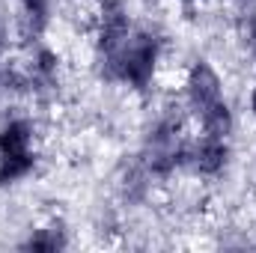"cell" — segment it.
Here are the masks:
<instances>
[{"label": "cell", "instance_id": "cell-8", "mask_svg": "<svg viewBox=\"0 0 256 253\" xmlns=\"http://www.w3.org/2000/svg\"><path fill=\"white\" fill-rule=\"evenodd\" d=\"M63 236H60V230H39L30 242H27V248H33V250H57V248H63Z\"/></svg>", "mask_w": 256, "mask_h": 253}, {"label": "cell", "instance_id": "cell-2", "mask_svg": "<svg viewBox=\"0 0 256 253\" xmlns=\"http://www.w3.org/2000/svg\"><path fill=\"white\" fill-rule=\"evenodd\" d=\"M185 92H188V104L194 108V114L224 102V90H220V78L218 72L208 63H196L188 72V84H185Z\"/></svg>", "mask_w": 256, "mask_h": 253}, {"label": "cell", "instance_id": "cell-9", "mask_svg": "<svg viewBox=\"0 0 256 253\" xmlns=\"http://www.w3.org/2000/svg\"><path fill=\"white\" fill-rule=\"evenodd\" d=\"M250 110L256 114V86H254V92H250Z\"/></svg>", "mask_w": 256, "mask_h": 253}, {"label": "cell", "instance_id": "cell-7", "mask_svg": "<svg viewBox=\"0 0 256 253\" xmlns=\"http://www.w3.org/2000/svg\"><path fill=\"white\" fill-rule=\"evenodd\" d=\"M21 9H24L27 30L39 33L42 24H45V15H48V0H21Z\"/></svg>", "mask_w": 256, "mask_h": 253}, {"label": "cell", "instance_id": "cell-3", "mask_svg": "<svg viewBox=\"0 0 256 253\" xmlns=\"http://www.w3.org/2000/svg\"><path fill=\"white\" fill-rule=\"evenodd\" d=\"M182 164H191L202 176H214L226 164V143L220 137L202 134L196 143H185V161Z\"/></svg>", "mask_w": 256, "mask_h": 253}, {"label": "cell", "instance_id": "cell-6", "mask_svg": "<svg viewBox=\"0 0 256 253\" xmlns=\"http://www.w3.org/2000/svg\"><path fill=\"white\" fill-rule=\"evenodd\" d=\"M33 170V152L18 155H0V182H15Z\"/></svg>", "mask_w": 256, "mask_h": 253}, {"label": "cell", "instance_id": "cell-1", "mask_svg": "<svg viewBox=\"0 0 256 253\" xmlns=\"http://www.w3.org/2000/svg\"><path fill=\"white\" fill-rule=\"evenodd\" d=\"M158 63V42L152 36H128L126 45L108 51V74L126 80L131 86H146L155 74Z\"/></svg>", "mask_w": 256, "mask_h": 253}, {"label": "cell", "instance_id": "cell-4", "mask_svg": "<svg viewBox=\"0 0 256 253\" xmlns=\"http://www.w3.org/2000/svg\"><path fill=\"white\" fill-rule=\"evenodd\" d=\"M128 15L122 9V3L116 0H104L102 3V12H98V45L108 51H116L120 45H126L128 39Z\"/></svg>", "mask_w": 256, "mask_h": 253}, {"label": "cell", "instance_id": "cell-5", "mask_svg": "<svg viewBox=\"0 0 256 253\" xmlns=\"http://www.w3.org/2000/svg\"><path fill=\"white\" fill-rule=\"evenodd\" d=\"M30 140H33V128L24 120H12L0 131V155H18V152H30Z\"/></svg>", "mask_w": 256, "mask_h": 253}]
</instances>
